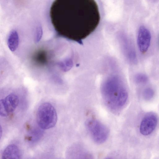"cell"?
<instances>
[{
    "label": "cell",
    "mask_w": 159,
    "mask_h": 159,
    "mask_svg": "<svg viewBox=\"0 0 159 159\" xmlns=\"http://www.w3.org/2000/svg\"><path fill=\"white\" fill-rule=\"evenodd\" d=\"M64 19L68 38L82 43L98 26L100 15L98 6L93 0H72L65 3Z\"/></svg>",
    "instance_id": "6da1fadb"
},
{
    "label": "cell",
    "mask_w": 159,
    "mask_h": 159,
    "mask_svg": "<svg viewBox=\"0 0 159 159\" xmlns=\"http://www.w3.org/2000/svg\"><path fill=\"white\" fill-rule=\"evenodd\" d=\"M101 92L107 105L113 111L119 110L125 104L128 98L127 91L122 81L116 75L109 76L104 81Z\"/></svg>",
    "instance_id": "7a4b0ae2"
},
{
    "label": "cell",
    "mask_w": 159,
    "mask_h": 159,
    "mask_svg": "<svg viewBox=\"0 0 159 159\" xmlns=\"http://www.w3.org/2000/svg\"><path fill=\"white\" fill-rule=\"evenodd\" d=\"M37 124L43 129L54 127L57 121V115L54 107L50 103L44 102L39 107L36 115Z\"/></svg>",
    "instance_id": "3957f363"
},
{
    "label": "cell",
    "mask_w": 159,
    "mask_h": 159,
    "mask_svg": "<svg viewBox=\"0 0 159 159\" xmlns=\"http://www.w3.org/2000/svg\"><path fill=\"white\" fill-rule=\"evenodd\" d=\"M86 126L92 139L96 143H103L108 139L109 133L108 129L98 120H89L86 123Z\"/></svg>",
    "instance_id": "277c9868"
},
{
    "label": "cell",
    "mask_w": 159,
    "mask_h": 159,
    "mask_svg": "<svg viewBox=\"0 0 159 159\" xmlns=\"http://www.w3.org/2000/svg\"><path fill=\"white\" fill-rule=\"evenodd\" d=\"M19 102L18 97L13 93L7 95L5 99L0 101V115L6 117L14 111L17 107Z\"/></svg>",
    "instance_id": "5b68a950"
},
{
    "label": "cell",
    "mask_w": 159,
    "mask_h": 159,
    "mask_svg": "<svg viewBox=\"0 0 159 159\" xmlns=\"http://www.w3.org/2000/svg\"><path fill=\"white\" fill-rule=\"evenodd\" d=\"M158 121L156 115L152 112L147 114L142 119L139 130L141 134L148 135L151 134L156 128Z\"/></svg>",
    "instance_id": "8992f818"
},
{
    "label": "cell",
    "mask_w": 159,
    "mask_h": 159,
    "mask_svg": "<svg viewBox=\"0 0 159 159\" xmlns=\"http://www.w3.org/2000/svg\"><path fill=\"white\" fill-rule=\"evenodd\" d=\"M151 39L149 30L145 26H141L139 29L137 38L139 49L142 53L146 52L149 47Z\"/></svg>",
    "instance_id": "52a82bcc"
},
{
    "label": "cell",
    "mask_w": 159,
    "mask_h": 159,
    "mask_svg": "<svg viewBox=\"0 0 159 159\" xmlns=\"http://www.w3.org/2000/svg\"><path fill=\"white\" fill-rule=\"evenodd\" d=\"M2 159H20V153L18 147L14 144L8 146L2 153Z\"/></svg>",
    "instance_id": "ba28073f"
},
{
    "label": "cell",
    "mask_w": 159,
    "mask_h": 159,
    "mask_svg": "<svg viewBox=\"0 0 159 159\" xmlns=\"http://www.w3.org/2000/svg\"><path fill=\"white\" fill-rule=\"evenodd\" d=\"M19 43L18 33L15 30H12L10 32L7 39V44L9 49L12 52L16 51Z\"/></svg>",
    "instance_id": "9c48e42d"
},
{
    "label": "cell",
    "mask_w": 159,
    "mask_h": 159,
    "mask_svg": "<svg viewBox=\"0 0 159 159\" xmlns=\"http://www.w3.org/2000/svg\"><path fill=\"white\" fill-rule=\"evenodd\" d=\"M57 65L62 71L67 72L72 68L73 63L71 59L66 58L63 61L57 62Z\"/></svg>",
    "instance_id": "30bf717a"
},
{
    "label": "cell",
    "mask_w": 159,
    "mask_h": 159,
    "mask_svg": "<svg viewBox=\"0 0 159 159\" xmlns=\"http://www.w3.org/2000/svg\"><path fill=\"white\" fill-rule=\"evenodd\" d=\"M43 29L41 25L39 23L37 25L35 31L34 42H39L41 39L43 35Z\"/></svg>",
    "instance_id": "8fae6325"
},
{
    "label": "cell",
    "mask_w": 159,
    "mask_h": 159,
    "mask_svg": "<svg viewBox=\"0 0 159 159\" xmlns=\"http://www.w3.org/2000/svg\"><path fill=\"white\" fill-rule=\"evenodd\" d=\"M148 80V78L147 75L142 73L137 74L135 77V81L138 84H145L147 82Z\"/></svg>",
    "instance_id": "7c38bea8"
},
{
    "label": "cell",
    "mask_w": 159,
    "mask_h": 159,
    "mask_svg": "<svg viewBox=\"0 0 159 159\" xmlns=\"http://www.w3.org/2000/svg\"><path fill=\"white\" fill-rule=\"evenodd\" d=\"M154 95V90L150 88H148L145 89L143 93V98L146 100H150L153 98Z\"/></svg>",
    "instance_id": "4fadbf2b"
},
{
    "label": "cell",
    "mask_w": 159,
    "mask_h": 159,
    "mask_svg": "<svg viewBox=\"0 0 159 159\" xmlns=\"http://www.w3.org/2000/svg\"><path fill=\"white\" fill-rule=\"evenodd\" d=\"M76 159H93V157L90 154H84L81 155Z\"/></svg>",
    "instance_id": "5bb4252c"
},
{
    "label": "cell",
    "mask_w": 159,
    "mask_h": 159,
    "mask_svg": "<svg viewBox=\"0 0 159 159\" xmlns=\"http://www.w3.org/2000/svg\"><path fill=\"white\" fill-rule=\"evenodd\" d=\"M104 159H113L111 158H107Z\"/></svg>",
    "instance_id": "9a60e30c"
}]
</instances>
